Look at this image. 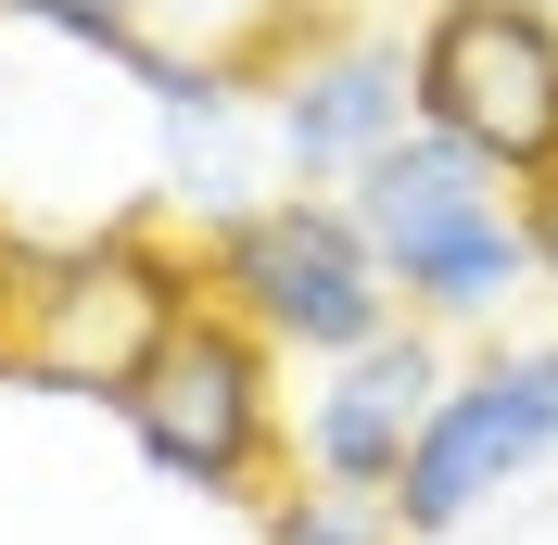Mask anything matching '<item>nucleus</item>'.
Listing matches in <instances>:
<instances>
[{
  "label": "nucleus",
  "instance_id": "obj_1",
  "mask_svg": "<svg viewBox=\"0 0 558 545\" xmlns=\"http://www.w3.org/2000/svg\"><path fill=\"white\" fill-rule=\"evenodd\" d=\"M191 305H204L191 229H166L153 204L102 216V229H51V241L0 229V380H26V393L114 407Z\"/></svg>",
  "mask_w": 558,
  "mask_h": 545
},
{
  "label": "nucleus",
  "instance_id": "obj_2",
  "mask_svg": "<svg viewBox=\"0 0 558 545\" xmlns=\"http://www.w3.org/2000/svg\"><path fill=\"white\" fill-rule=\"evenodd\" d=\"M343 216L355 241L381 254L393 305L418 330H495V317L533 292V241H521V204H508V178H483L457 140L407 128L393 153L343 178Z\"/></svg>",
  "mask_w": 558,
  "mask_h": 545
},
{
  "label": "nucleus",
  "instance_id": "obj_3",
  "mask_svg": "<svg viewBox=\"0 0 558 545\" xmlns=\"http://www.w3.org/2000/svg\"><path fill=\"white\" fill-rule=\"evenodd\" d=\"M191 267H204V305L242 317L279 368H330V355H355L407 317L381 254L355 241L343 191H267V204H242L229 229L191 241Z\"/></svg>",
  "mask_w": 558,
  "mask_h": 545
},
{
  "label": "nucleus",
  "instance_id": "obj_4",
  "mask_svg": "<svg viewBox=\"0 0 558 545\" xmlns=\"http://www.w3.org/2000/svg\"><path fill=\"white\" fill-rule=\"evenodd\" d=\"M140 470L178 482V495H216V508H267V482L292 470V393H279V355L242 330V317L191 305L166 330V355L114 393Z\"/></svg>",
  "mask_w": 558,
  "mask_h": 545
},
{
  "label": "nucleus",
  "instance_id": "obj_5",
  "mask_svg": "<svg viewBox=\"0 0 558 545\" xmlns=\"http://www.w3.org/2000/svg\"><path fill=\"white\" fill-rule=\"evenodd\" d=\"M407 114L508 191L546 178L558 166V13L546 0H432L407 26Z\"/></svg>",
  "mask_w": 558,
  "mask_h": 545
},
{
  "label": "nucleus",
  "instance_id": "obj_6",
  "mask_svg": "<svg viewBox=\"0 0 558 545\" xmlns=\"http://www.w3.org/2000/svg\"><path fill=\"white\" fill-rule=\"evenodd\" d=\"M546 457H558V342H483L470 368H445V393L418 419L381 520H393V545H445L508 482H533Z\"/></svg>",
  "mask_w": 558,
  "mask_h": 545
},
{
  "label": "nucleus",
  "instance_id": "obj_7",
  "mask_svg": "<svg viewBox=\"0 0 558 545\" xmlns=\"http://www.w3.org/2000/svg\"><path fill=\"white\" fill-rule=\"evenodd\" d=\"M229 64L254 76V114H267L279 178H305V191H343L368 153H393V140L418 128L407 114V38L355 26L330 0L279 13V26L254 38V51H229Z\"/></svg>",
  "mask_w": 558,
  "mask_h": 545
},
{
  "label": "nucleus",
  "instance_id": "obj_8",
  "mask_svg": "<svg viewBox=\"0 0 558 545\" xmlns=\"http://www.w3.org/2000/svg\"><path fill=\"white\" fill-rule=\"evenodd\" d=\"M432 393H445V330L393 317L381 342L305 368V393H292V470H305L317 495L381 508L393 470H407V444H418V419H432Z\"/></svg>",
  "mask_w": 558,
  "mask_h": 545
},
{
  "label": "nucleus",
  "instance_id": "obj_9",
  "mask_svg": "<svg viewBox=\"0 0 558 545\" xmlns=\"http://www.w3.org/2000/svg\"><path fill=\"white\" fill-rule=\"evenodd\" d=\"M0 13H13V26H38V38H64V51H89V64H114V76L153 64L140 0H0Z\"/></svg>",
  "mask_w": 558,
  "mask_h": 545
},
{
  "label": "nucleus",
  "instance_id": "obj_10",
  "mask_svg": "<svg viewBox=\"0 0 558 545\" xmlns=\"http://www.w3.org/2000/svg\"><path fill=\"white\" fill-rule=\"evenodd\" d=\"M267 545H393V520H381V508H355V495L292 482V495H267Z\"/></svg>",
  "mask_w": 558,
  "mask_h": 545
},
{
  "label": "nucleus",
  "instance_id": "obj_11",
  "mask_svg": "<svg viewBox=\"0 0 558 545\" xmlns=\"http://www.w3.org/2000/svg\"><path fill=\"white\" fill-rule=\"evenodd\" d=\"M508 204H521V241H533V279H558V166H546V178H521Z\"/></svg>",
  "mask_w": 558,
  "mask_h": 545
},
{
  "label": "nucleus",
  "instance_id": "obj_12",
  "mask_svg": "<svg viewBox=\"0 0 558 545\" xmlns=\"http://www.w3.org/2000/svg\"><path fill=\"white\" fill-rule=\"evenodd\" d=\"M546 13H558V0H546Z\"/></svg>",
  "mask_w": 558,
  "mask_h": 545
}]
</instances>
